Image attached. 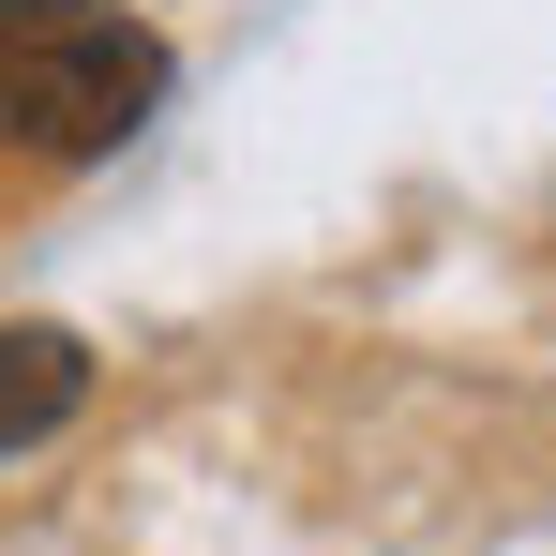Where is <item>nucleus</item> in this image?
<instances>
[{"label": "nucleus", "instance_id": "2", "mask_svg": "<svg viewBox=\"0 0 556 556\" xmlns=\"http://www.w3.org/2000/svg\"><path fill=\"white\" fill-rule=\"evenodd\" d=\"M76 406H91V346H76V331H46V316H30V331H0V452L61 437Z\"/></svg>", "mask_w": 556, "mask_h": 556}, {"label": "nucleus", "instance_id": "1", "mask_svg": "<svg viewBox=\"0 0 556 556\" xmlns=\"http://www.w3.org/2000/svg\"><path fill=\"white\" fill-rule=\"evenodd\" d=\"M166 105V30L121 0H0V136L91 166Z\"/></svg>", "mask_w": 556, "mask_h": 556}]
</instances>
